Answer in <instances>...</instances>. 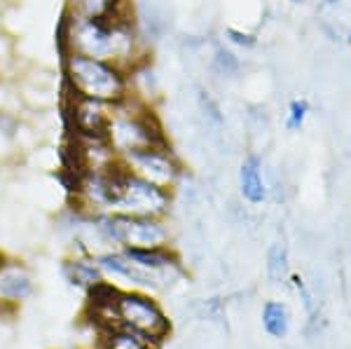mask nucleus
<instances>
[{"mask_svg":"<svg viewBox=\"0 0 351 349\" xmlns=\"http://www.w3.org/2000/svg\"><path fill=\"white\" fill-rule=\"evenodd\" d=\"M64 272L73 286H80V289L87 291L104 281V272H101L96 258H75V261H68Z\"/></svg>","mask_w":351,"mask_h":349,"instance_id":"nucleus-12","label":"nucleus"},{"mask_svg":"<svg viewBox=\"0 0 351 349\" xmlns=\"http://www.w3.org/2000/svg\"><path fill=\"white\" fill-rule=\"evenodd\" d=\"M101 328H127L148 337L152 342H162L169 335V319L164 317L155 300L136 291H117L115 300L108 309L96 314Z\"/></svg>","mask_w":351,"mask_h":349,"instance_id":"nucleus-4","label":"nucleus"},{"mask_svg":"<svg viewBox=\"0 0 351 349\" xmlns=\"http://www.w3.org/2000/svg\"><path fill=\"white\" fill-rule=\"evenodd\" d=\"M66 16L75 19H112V16H127V0H66Z\"/></svg>","mask_w":351,"mask_h":349,"instance_id":"nucleus-9","label":"nucleus"},{"mask_svg":"<svg viewBox=\"0 0 351 349\" xmlns=\"http://www.w3.org/2000/svg\"><path fill=\"white\" fill-rule=\"evenodd\" d=\"M309 115V104L304 99H295L291 101V106H288V117H286V127L291 129V132H300L304 125V120H307Z\"/></svg>","mask_w":351,"mask_h":349,"instance_id":"nucleus-16","label":"nucleus"},{"mask_svg":"<svg viewBox=\"0 0 351 349\" xmlns=\"http://www.w3.org/2000/svg\"><path fill=\"white\" fill-rule=\"evenodd\" d=\"M239 190L248 204H263L267 197V188L263 181V165L260 157L248 155L239 167Z\"/></svg>","mask_w":351,"mask_h":349,"instance_id":"nucleus-10","label":"nucleus"},{"mask_svg":"<svg viewBox=\"0 0 351 349\" xmlns=\"http://www.w3.org/2000/svg\"><path fill=\"white\" fill-rule=\"evenodd\" d=\"M239 69V59L225 47L216 49V56H213V71L220 73V75H232Z\"/></svg>","mask_w":351,"mask_h":349,"instance_id":"nucleus-17","label":"nucleus"},{"mask_svg":"<svg viewBox=\"0 0 351 349\" xmlns=\"http://www.w3.org/2000/svg\"><path fill=\"white\" fill-rule=\"evenodd\" d=\"M122 162L136 176L145 178V181L167 190H171L180 178V165L169 145H157V148H148V150H141V153L127 155L122 157Z\"/></svg>","mask_w":351,"mask_h":349,"instance_id":"nucleus-6","label":"nucleus"},{"mask_svg":"<svg viewBox=\"0 0 351 349\" xmlns=\"http://www.w3.org/2000/svg\"><path fill=\"white\" fill-rule=\"evenodd\" d=\"M263 326L271 337H276V340H281V337L288 335V328H291V314H288V307L284 302L269 300L267 305L263 307Z\"/></svg>","mask_w":351,"mask_h":349,"instance_id":"nucleus-14","label":"nucleus"},{"mask_svg":"<svg viewBox=\"0 0 351 349\" xmlns=\"http://www.w3.org/2000/svg\"><path fill=\"white\" fill-rule=\"evenodd\" d=\"M288 274V249L284 241H274L267 251V277L279 284Z\"/></svg>","mask_w":351,"mask_h":349,"instance_id":"nucleus-15","label":"nucleus"},{"mask_svg":"<svg viewBox=\"0 0 351 349\" xmlns=\"http://www.w3.org/2000/svg\"><path fill=\"white\" fill-rule=\"evenodd\" d=\"M225 36H228V40L232 45H239V47H253V45H256V38L248 36V33H243V31H237V28H228Z\"/></svg>","mask_w":351,"mask_h":349,"instance_id":"nucleus-18","label":"nucleus"},{"mask_svg":"<svg viewBox=\"0 0 351 349\" xmlns=\"http://www.w3.org/2000/svg\"><path fill=\"white\" fill-rule=\"evenodd\" d=\"M291 3H304V0H291Z\"/></svg>","mask_w":351,"mask_h":349,"instance_id":"nucleus-20","label":"nucleus"},{"mask_svg":"<svg viewBox=\"0 0 351 349\" xmlns=\"http://www.w3.org/2000/svg\"><path fill=\"white\" fill-rule=\"evenodd\" d=\"M349 43H351V31H349Z\"/></svg>","mask_w":351,"mask_h":349,"instance_id":"nucleus-21","label":"nucleus"},{"mask_svg":"<svg viewBox=\"0 0 351 349\" xmlns=\"http://www.w3.org/2000/svg\"><path fill=\"white\" fill-rule=\"evenodd\" d=\"M104 277H108L112 281H127L132 286H145V289H162L164 281H167V272H155V269H145L136 263L129 261L122 251H108L101 253L96 258Z\"/></svg>","mask_w":351,"mask_h":349,"instance_id":"nucleus-8","label":"nucleus"},{"mask_svg":"<svg viewBox=\"0 0 351 349\" xmlns=\"http://www.w3.org/2000/svg\"><path fill=\"white\" fill-rule=\"evenodd\" d=\"M324 3H326V5H335L337 0H324Z\"/></svg>","mask_w":351,"mask_h":349,"instance_id":"nucleus-19","label":"nucleus"},{"mask_svg":"<svg viewBox=\"0 0 351 349\" xmlns=\"http://www.w3.org/2000/svg\"><path fill=\"white\" fill-rule=\"evenodd\" d=\"M106 139L120 160L127 155L141 153V150L167 145V139H164L160 125L155 122V115L132 97L112 106V117Z\"/></svg>","mask_w":351,"mask_h":349,"instance_id":"nucleus-3","label":"nucleus"},{"mask_svg":"<svg viewBox=\"0 0 351 349\" xmlns=\"http://www.w3.org/2000/svg\"><path fill=\"white\" fill-rule=\"evenodd\" d=\"M66 117L73 136H106L112 117V106L104 101L82 99L68 94Z\"/></svg>","mask_w":351,"mask_h":349,"instance_id":"nucleus-7","label":"nucleus"},{"mask_svg":"<svg viewBox=\"0 0 351 349\" xmlns=\"http://www.w3.org/2000/svg\"><path fill=\"white\" fill-rule=\"evenodd\" d=\"M129 82H132V75L110 61L64 52L66 94L117 106L127 97H132Z\"/></svg>","mask_w":351,"mask_h":349,"instance_id":"nucleus-2","label":"nucleus"},{"mask_svg":"<svg viewBox=\"0 0 351 349\" xmlns=\"http://www.w3.org/2000/svg\"><path fill=\"white\" fill-rule=\"evenodd\" d=\"M61 49L73 54L110 61L132 75L138 56V33L132 16L112 19H75L66 16L61 21Z\"/></svg>","mask_w":351,"mask_h":349,"instance_id":"nucleus-1","label":"nucleus"},{"mask_svg":"<svg viewBox=\"0 0 351 349\" xmlns=\"http://www.w3.org/2000/svg\"><path fill=\"white\" fill-rule=\"evenodd\" d=\"M157 342L127 328H106L101 337V349H155Z\"/></svg>","mask_w":351,"mask_h":349,"instance_id":"nucleus-13","label":"nucleus"},{"mask_svg":"<svg viewBox=\"0 0 351 349\" xmlns=\"http://www.w3.org/2000/svg\"><path fill=\"white\" fill-rule=\"evenodd\" d=\"M33 296V279L24 267L10 265L0 269V298L5 300H26Z\"/></svg>","mask_w":351,"mask_h":349,"instance_id":"nucleus-11","label":"nucleus"},{"mask_svg":"<svg viewBox=\"0 0 351 349\" xmlns=\"http://www.w3.org/2000/svg\"><path fill=\"white\" fill-rule=\"evenodd\" d=\"M171 206V195L167 188L136 176L120 162L115 169V183H112V204L110 213L124 216H150L162 218Z\"/></svg>","mask_w":351,"mask_h":349,"instance_id":"nucleus-5","label":"nucleus"}]
</instances>
